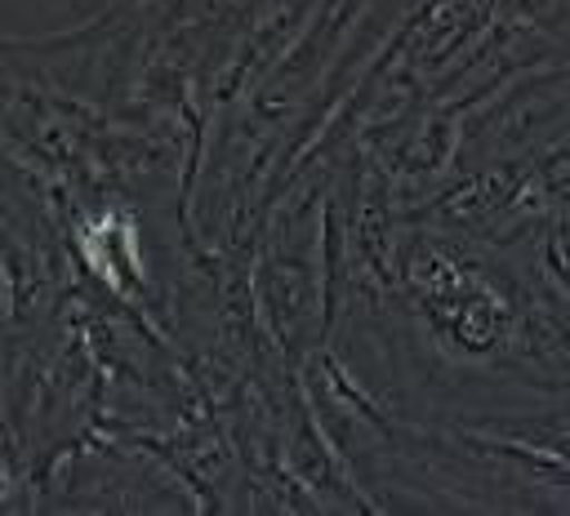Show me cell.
Returning <instances> with one entry per match:
<instances>
[{"instance_id": "cell-1", "label": "cell", "mask_w": 570, "mask_h": 516, "mask_svg": "<svg viewBox=\"0 0 570 516\" xmlns=\"http://www.w3.org/2000/svg\"><path fill=\"white\" fill-rule=\"evenodd\" d=\"M548 258H552V276L561 280V289H566V298H570V262H561V258H557V249H552Z\"/></svg>"}]
</instances>
